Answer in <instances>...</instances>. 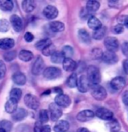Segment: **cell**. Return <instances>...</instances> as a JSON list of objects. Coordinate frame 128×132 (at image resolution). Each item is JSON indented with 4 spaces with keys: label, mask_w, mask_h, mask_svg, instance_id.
Listing matches in <instances>:
<instances>
[{
    "label": "cell",
    "mask_w": 128,
    "mask_h": 132,
    "mask_svg": "<svg viewBox=\"0 0 128 132\" xmlns=\"http://www.w3.org/2000/svg\"><path fill=\"white\" fill-rule=\"evenodd\" d=\"M87 78L89 79L91 85H96L101 80L100 71L95 66H89L87 68Z\"/></svg>",
    "instance_id": "1"
},
{
    "label": "cell",
    "mask_w": 128,
    "mask_h": 132,
    "mask_svg": "<svg viewBox=\"0 0 128 132\" xmlns=\"http://www.w3.org/2000/svg\"><path fill=\"white\" fill-rule=\"evenodd\" d=\"M91 93L92 97L97 101H103L106 98L107 92L104 87H102L99 84L91 85Z\"/></svg>",
    "instance_id": "2"
},
{
    "label": "cell",
    "mask_w": 128,
    "mask_h": 132,
    "mask_svg": "<svg viewBox=\"0 0 128 132\" xmlns=\"http://www.w3.org/2000/svg\"><path fill=\"white\" fill-rule=\"evenodd\" d=\"M62 75V71L57 67H48L45 68L43 71V76L46 80H55L60 77Z\"/></svg>",
    "instance_id": "3"
},
{
    "label": "cell",
    "mask_w": 128,
    "mask_h": 132,
    "mask_svg": "<svg viewBox=\"0 0 128 132\" xmlns=\"http://www.w3.org/2000/svg\"><path fill=\"white\" fill-rule=\"evenodd\" d=\"M24 102L29 109H36L40 107V102L39 99L35 95H32V94H27L25 95L24 97Z\"/></svg>",
    "instance_id": "4"
},
{
    "label": "cell",
    "mask_w": 128,
    "mask_h": 132,
    "mask_svg": "<svg viewBox=\"0 0 128 132\" xmlns=\"http://www.w3.org/2000/svg\"><path fill=\"white\" fill-rule=\"evenodd\" d=\"M104 46L106 47L107 51L115 53L119 47V42L114 37H107L104 39Z\"/></svg>",
    "instance_id": "5"
},
{
    "label": "cell",
    "mask_w": 128,
    "mask_h": 132,
    "mask_svg": "<svg viewBox=\"0 0 128 132\" xmlns=\"http://www.w3.org/2000/svg\"><path fill=\"white\" fill-rule=\"evenodd\" d=\"M77 88L80 92L85 93L91 88V83L89 82V79L87 78L86 75H81L77 80Z\"/></svg>",
    "instance_id": "6"
},
{
    "label": "cell",
    "mask_w": 128,
    "mask_h": 132,
    "mask_svg": "<svg viewBox=\"0 0 128 132\" xmlns=\"http://www.w3.org/2000/svg\"><path fill=\"white\" fill-rule=\"evenodd\" d=\"M55 103L59 107L62 108H68L71 103V99L69 95L61 94L55 96Z\"/></svg>",
    "instance_id": "7"
},
{
    "label": "cell",
    "mask_w": 128,
    "mask_h": 132,
    "mask_svg": "<svg viewBox=\"0 0 128 132\" xmlns=\"http://www.w3.org/2000/svg\"><path fill=\"white\" fill-rule=\"evenodd\" d=\"M45 68V62L41 56H38L32 67V73L34 75H39L40 73H43Z\"/></svg>",
    "instance_id": "8"
},
{
    "label": "cell",
    "mask_w": 128,
    "mask_h": 132,
    "mask_svg": "<svg viewBox=\"0 0 128 132\" xmlns=\"http://www.w3.org/2000/svg\"><path fill=\"white\" fill-rule=\"evenodd\" d=\"M94 116H95V113H94L93 111L89 110V109H85V110L80 111V112L77 114L76 119L81 122H86L91 121V119H93Z\"/></svg>",
    "instance_id": "9"
},
{
    "label": "cell",
    "mask_w": 128,
    "mask_h": 132,
    "mask_svg": "<svg viewBox=\"0 0 128 132\" xmlns=\"http://www.w3.org/2000/svg\"><path fill=\"white\" fill-rule=\"evenodd\" d=\"M49 111H50L51 120L53 122H57L59 118L62 115V111L59 106H57L55 103H51L49 105Z\"/></svg>",
    "instance_id": "10"
},
{
    "label": "cell",
    "mask_w": 128,
    "mask_h": 132,
    "mask_svg": "<svg viewBox=\"0 0 128 132\" xmlns=\"http://www.w3.org/2000/svg\"><path fill=\"white\" fill-rule=\"evenodd\" d=\"M125 80L124 77L122 76H117V77H114L113 79L111 80V87L114 90H121L122 88H124L125 87Z\"/></svg>",
    "instance_id": "11"
},
{
    "label": "cell",
    "mask_w": 128,
    "mask_h": 132,
    "mask_svg": "<svg viewBox=\"0 0 128 132\" xmlns=\"http://www.w3.org/2000/svg\"><path fill=\"white\" fill-rule=\"evenodd\" d=\"M95 115L100 119L105 121H110L113 118V112L106 108H99L96 110Z\"/></svg>",
    "instance_id": "12"
},
{
    "label": "cell",
    "mask_w": 128,
    "mask_h": 132,
    "mask_svg": "<svg viewBox=\"0 0 128 132\" xmlns=\"http://www.w3.org/2000/svg\"><path fill=\"white\" fill-rule=\"evenodd\" d=\"M10 22H11V24H12L15 32H21L22 29H23V21H22L21 18L16 14H14L11 17Z\"/></svg>",
    "instance_id": "13"
},
{
    "label": "cell",
    "mask_w": 128,
    "mask_h": 132,
    "mask_svg": "<svg viewBox=\"0 0 128 132\" xmlns=\"http://www.w3.org/2000/svg\"><path fill=\"white\" fill-rule=\"evenodd\" d=\"M102 60H104V63L109 64V65H112V64L117 63V62L118 61V57L115 53L107 51V52H104V53H103Z\"/></svg>",
    "instance_id": "14"
},
{
    "label": "cell",
    "mask_w": 128,
    "mask_h": 132,
    "mask_svg": "<svg viewBox=\"0 0 128 132\" xmlns=\"http://www.w3.org/2000/svg\"><path fill=\"white\" fill-rule=\"evenodd\" d=\"M43 15L48 19H54L58 16V10L54 5H48L44 8Z\"/></svg>",
    "instance_id": "15"
},
{
    "label": "cell",
    "mask_w": 128,
    "mask_h": 132,
    "mask_svg": "<svg viewBox=\"0 0 128 132\" xmlns=\"http://www.w3.org/2000/svg\"><path fill=\"white\" fill-rule=\"evenodd\" d=\"M63 69L67 72H74L76 68V62L71 58H65L63 62H62Z\"/></svg>",
    "instance_id": "16"
},
{
    "label": "cell",
    "mask_w": 128,
    "mask_h": 132,
    "mask_svg": "<svg viewBox=\"0 0 128 132\" xmlns=\"http://www.w3.org/2000/svg\"><path fill=\"white\" fill-rule=\"evenodd\" d=\"M69 129V123L68 121L61 120L54 126L55 132H67Z\"/></svg>",
    "instance_id": "17"
},
{
    "label": "cell",
    "mask_w": 128,
    "mask_h": 132,
    "mask_svg": "<svg viewBox=\"0 0 128 132\" xmlns=\"http://www.w3.org/2000/svg\"><path fill=\"white\" fill-rule=\"evenodd\" d=\"M27 116V111L26 110L23 108H18L16 109L14 113L12 115V119L16 122H19V121H22L23 119L26 117Z\"/></svg>",
    "instance_id": "18"
},
{
    "label": "cell",
    "mask_w": 128,
    "mask_h": 132,
    "mask_svg": "<svg viewBox=\"0 0 128 132\" xmlns=\"http://www.w3.org/2000/svg\"><path fill=\"white\" fill-rule=\"evenodd\" d=\"M15 45V41L12 39H0V49L3 50H10Z\"/></svg>",
    "instance_id": "19"
},
{
    "label": "cell",
    "mask_w": 128,
    "mask_h": 132,
    "mask_svg": "<svg viewBox=\"0 0 128 132\" xmlns=\"http://www.w3.org/2000/svg\"><path fill=\"white\" fill-rule=\"evenodd\" d=\"M12 80L15 84L19 85V86H22V85L26 84V77L23 73L17 72L12 75Z\"/></svg>",
    "instance_id": "20"
},
{
    "label": "cell",
    "mask_w": 128,
    "mask_h": 132,
    "mask_svg": "<svg viewBox=\"0 0 128 132\" xmlns=\"http://www.w3.org/2000/svg\"><path fill=\"white\" fill-rule=\"evenodd\" d=\"M88 26L91 29L96 31L100 27H102V23H101V21L96 17L91 16L88 20Z\"/></svg>",
    "instance_id": "21"
},
{
    "label": "cell",
    "mask_w": 128,
    "mask_h": 132,
    "mask_svg": "<svg viewBox=\"0 0 128 132\" xmlns=\"http://www.w3.org/2000/svg\"><path fill=\"white\" fill-rule=\"evenodd\" d=\"M5 111L9 114H13L18 109V102L13 99H9L5 103Z\"/></svg>",
    "instance_id": "22"
},
{
    "label": "cell",
    "mask_w": 128,
    "mask_h": 132,
    "mask_svg": "<svg viewBox=\"0 0 128 132\" xmlns=\"http://www.w3.org/2000/svg\"><path fill=\"white\" fill-rule=\"evenodd\" d=\"M78 37H79V39L85 45L91 44V36H89V32H87L86 30H84V29H80V30L78 31Z\"/></svg>",
    "instance_id": "23"
},
{
    "label": "cell",
    "mask_w": 128,
    "mask_h": 132,
    "mask_svg": "<svg viewBox=\"0 0 128 132\" xmlns=\"http://www.w3.org/2000/svg\"><path fill=\"white\" fill-rule=\"evenodd\" d=\"M36 7V3L33 0H24L22 2V8L26 12H32Z\"/></svg>",
    "instance_id": "24"
},
{
    "label": "cell",
    "mask_w": 128,
    "mask_h": 132,
    "mask_svg": "<svg viewBox=\"0 0 128 132\" xmlns=\"http://www.w3.org/2000/svg\"><path fill=\"white\" fill-rule=\"evenodd\" d=\"M49 27H50L51 31L54 32H62L64 31L65 26L61 21H53L49 24Z\"/></svg>",
    "instance_id": "25"
},
{
    "label": "cell",
    "mask_w": 128,
    "mask_h": 132,
    "mask_svg": "<svg viewBox=\"0 0 128 132\" xmlns=\"http://www.w3.org/2000/svg\"><path fill=\"white\" fill-rule=\"evenodd\" d=\"M19 58L22 61H25V62H28L30 60H33V54L31 51L29 50H26V49H23L21 50L19 53Z\"/></svg>",
    "instance_id": "26"
},
{
    "label": "cell",
    "mask_w": 128,
    "mask_h": 132,
    "mask_svg": "<svg viewBox=\"0 0 128 132\" xmlns=\"http://www.w3.org/2000/svg\"><path fill=\"white\" fill-rule=\"evenodd\" d=\"M100 3L96 0H89L86 3V10L89 12H95L99 9Z\"/></svg>",
    "instance_id": "27"
},
{
    "label": "cell",
    "mask_w": 128,
    "mask_h": 132,
    "mask_svg": "<svg viewBox=\"0 0 128 132\" xmlns=\"http://www.w3.org/2000/svg\"><path fill=\"white\" fill-rule=\"evenodd\" d=\"M14 4L12 1L10 0H4V1H0V9L4 12H10L13 9Z\"/></svg>",
    "instance_id": "28"
},
{
    "label": "cell",
    "mask_w": 128,
    "mask_h": 132,
    "mask_svg": "<svg viewBox=\"0 0 128 132\" xmlns=\"http://www.w3.org/2000/svg\"><path fill=\"white\" fill-rule=\"evenodd\" d=\"M105 32H106V27H104V26H102V27H100L99 29H97V30L94 31V32H93L94 39L101 40L104 37Z\"/></svg>",
    "instance_id": "29"
},
{
    "label": "cell",
    "mask_w": 128,
    "mask_h": 132,
    "mask_svg": "<svg viewBox=\"0 0 128 132\" xmlns=\"http://www.w3.org/2000/svg\"><path fill=\"white\" fill-rule=\"evenodd\" d=\"M108 126L111 132H118L120 129L119 122H118V121L115 119V118H112L111 120L108 121Z\"/></svg>",
    "instance_id": "30"
},
{
    "label": "cell",
    "mask_w": 128,
    "mask_h": 132,
    "mask_svg": "<svg viewBox=\"0 0 128 132\" xmlns=\"http://www.w3.org/2000/svg\"><path fill=\"white\" fill-rule=\"evenodd\" d=\"M64 56L63 54H62V52H58V51H56V52L54 53V54L51 56V61L53 62V63L55 64H60V63H62L64 60Z\"/></svg>",
    "instance_id": "31"
},
{
    "label": "cell",
    "mask_w": 128,
    "mask_h": 132,
    "mask_svg": "<svg viewBox=\"0 0 128 132\" xmlns=\"http://www.w3.org/2000/svg\"><path fill=\"white\" fill-rule=\"evenodd\" d=\"M53 44L52 43V40L50 39H43L41 40H40V41H38L36 44H35V47L37 49H39V50H43L47 47V46H48L49 45Z\"/></svg>",
    "instance_id": "32"
},
{
    "label": "cell",
    "mask_w": 128,
    "mask_h": 132,
    "mask_svg": "<svg viewBox=\"0 0 128 132\" xmlns=\"http://www.w3.org/2000/svg\"><path fill=\"white\" fill-rule=\"evenodd\" d=\"M77 75H76V73H71L70 76L68 78V80H67V85H68L69 88H76V86H77Z\"/></svg>",
    "instance_id": "33"
},
{
    "label": "cell",
    "mask_w": 128,
    "mask_h": 132,
    "mask_svg": "<svg viewBox=\"0 0 128 132\" xmlns=\"http://www.w3.org/2000/svg\"><path fill=\"white\" fill-rule=\"evenodd\" d=\"M22 96V90L19 88H13L10 92V99H13L19 102Z\"/></svg>",
    "instance_id": "34"
},
{
    "label": "cell",
    "mask_w": 128,
    "mask_h": 132,
    "mask_svg": "<svg viewBox=\"0 0 128 132\" xmlns=\"http://www.w3.org/2000/svg\"><path fill=\"white\" fill-rule=\"evenodd\" d=\"M49 119L48 116V112L46 109H41L39 113V122L43 125L44 123L48 122V121Z\"/></svg>",
    "instance_id": "35"
},
{
    "label": "cell",
    "mask_w": 128,
    "mask_h": 132,
    "mask_svg": "<svg viewBox=\"0 0 128 132\" xmlns=\"http://www.w3.org/2000/svg\"><path fill=\"white\" fill-rule=\"evenodd\" d=\"M62 53L63 54L64 58H71L74 54V49L70 46H65L62 48Z\"/></svg>",
    "instance_id": "36"
},
{
    "label": "cell",
    "mask_w": 128,
    "mask_h": 132,
    "mask_svg": "<svg viewBox=\"0 0 128 132\" xmlns=\"http://www.w3.org/2000/svg\"><path fill=\"white\" fill-rule=\"evenodd\" d=\"M55 52H56L55 46L53 44L49 45L48 46H47L46 48L42 50V53H43V55H45V56H52Z\"/></svg>",
    "instance_id": "37"
},
{
    "label": "cell",
    "mask_w": 128,
    "mask_h": 132,
    "mask_svg": "<svg viewBox=\"0 0 128 132\" xmlns=\"http://www.w3.org/2000/svg\"><path fill=\"white\" fill-rule=\"evenodd\" d=\"M10 29V24L7 19H0V32H7Z\"/></svg>",
    "instance_id": "38"
},
{
    "label": "cell",
    "mask_w": 128,
    "mask_h": 132,
    "mask_svg": "<svg viewBox=\"0 0 128 132\" xmlns=\"http://www.w3.org/2000/svg\"><path fill=\"white\" fill-rule=\"evenodd\" d=\"M12 127V122H9V121H7V120H3V121H1V122H0V128L4 129L6 132L11 131Z\"/></svg>",
    "instance_id": "39"
},
{
    "label": "cell",
    "mask_w": 128,
    "mask_h": 132,
    "mask_svg": "<svg viewBox=\"0 0 128 132\" xmlns=\"http://www.w3.org/2000/svg\"><path fill=\"white\" fill-rule=\"evenodd\" d=\"M103 51L99 48H94L92 49L91 51V57L95 60H98V59H102L103 56Z\"/></svg>",
    "instance_id": "40"
},
{
    "label": "cell",
    "mask_w": 128,
    "mask_h": 132,
    "mask_svg": "<svg viewBox=\"0 0 128 132\" xmlns=\"http://www.w3.org/2000/svg\"><path fill=\"white\" fill-rule=\"evenodd\" d=\"M16 56H17L16 51H9V52H6L4 54V60H7V61H11V60H14Z\"/></svg>",
    "instance_id": "41"
},
{
    "label": "cell",
    "mask_w": 128,
    "mask_h": 132,
    "mask_svg": "<svg viewBox=\"0 0 128 132\" xmlns=\"http://www.w3.org/2000/svg\"><path fill=\"white\" fill-rule=\"evenodd\" d=\"M118 24L121 26H125V27L128 28V15H121L118 19Z\"/></svg>",
    "instance_id": "42"
},
{
    "label": "cell",
    "mask_w": 128,
    "mask_h": 132,
    "mask_svg": "<svg viewBox=\"0 0 128 132\" xmlns=\"http://www.w3.org/2000/svg\"><path fill=\"white\" fill-rule=\"evenodd\" d=\"M6 73V66L2 60H0V79H3Z\"/></svg>",
    "instance_id": "43"
},
{
    "label": "cell",
    "mask_w": 128,
    "mask_h": 132,
    "mask_svg": "<svg viewBox=\"0 0 128 132\" xmlns=\"http://www.w3.org/2000/svg\"><path fill=\"white\" fill-rule=\"evenodd\" d=\"M112 32L115 33V34H120V33H122L124 32V26H121L119 24H116V26H113V28H112Z\"/></svg>",
    "instance_id": "44"
},
{
    "label": "cell",
    "mask_w": 128,
    "mask_h": 132,
    "mask_svg": "<svg viewBox=\"0 0 128 132\" xmlns=\"http://www.w3.org/2000/svg\"><path fill=\"white\" fill-rule=\"evenodd\" d=\"M121 50H122L123 54H124L125 57L128 58V41H125L122 44Z\"/></svg>",
    "instance_id": "45"
},
{
    "label": "cell",
    "mask_w": 128,
    "mask_h": 132,
    "mask_svg": "<svg viewBox=\"0 0 128 132\" xmlns=\"http://www.w3.org/2000/svg\"><path fill=\"white\" fill-rule=\"evenodd\" d=\"M24 39L26 42H31L34 39V36H33V34L31 32H26V34H25V36H24Z\"/></svg>",
    "instance_id": "46"
},
{
    "label": "cell",
    "mask_w": 128,
    "mask_h": 132,
    "mask_svg": "<svg viewBox=\"0 0 128 132\" xmlns=\"http://www.w3.org/2000/svg\"><path fill=\"white\" fill-rule=\"evenodd\" d=\"M108 4L112 8H118V7H120V5H121V3L119 1H109Z\"/></svg>",
    "instance_id": "47"
},
{
    "label": "cell",
    "mask_w": 128,
    "mask_h": 132,
    "mask_svg": "<svg viewBox=\"0 0 128 132\" xmlns=\"http://www.w3.org/2000/svg\"><path fill=\"white\" fill-rule=\"evenodd\" d=\"M122 102H124L125 105L128 106V90L125 91L122 95Z\"/></svg>",
    "instance_id": "48"
},
{
    "label": "cell",
    "mask_w": 128,
    "mask_h": 132,
    "mask_svg": "<svg viewBox=\"0 0 128 132\" xmlns=\"http://www.w3.org/2000/svg\"><path fill=\"white\" fill-rule=\"evenodd\" d=\"M40 132H51V127L49 125H42Z\"/></svg>",
    "instance_id": "49"
},
{
    "label": "cell",
    "mask_w": 128,
    "mask_h": 132,
    "mask_svg": "<svg viewBox=\"0 0 128 132\" xmlns=\"http://www.w3.org/2000/svg\"><path fill=\"white\" fill-rule=\"evenodd\" d=\"M123 69H124V72L128 75V59L123 61Z\"/></svg>",
    "instance_id": "50"
},
{
    "label": "cell",
    "mask_w": 128,
    "mask_h": 132,
    "mask_svg": "<svg viewBox=\"0 0 128 132\" xmlns=\"http://www.w3.org/2000/svg\"><path fill=\"white\" fill-rule=\"evenodd\" d=\"M76 132H89V130L86 128H79Z\"/></svg>",
    "instance_id": "51"
},
{
    "label": "cell",
    "mask_w": 128,
    "mask_h": 132,
    "mask_svg": "<svg viewBox=\"0 0 128 132\" xmlns=\"http://www.w3.org/2000/svg\"><path fill=\"white\" fill-rule=\"evenodd\" d=\"M0 132H6V131L4 130V129H1V128H0Z\"/></svg>",
    "instance_id": "52"
}]
</instances>
